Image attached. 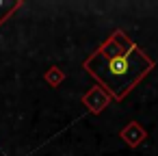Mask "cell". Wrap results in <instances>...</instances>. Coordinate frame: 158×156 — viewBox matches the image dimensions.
<instances>
[{
	"mask_svg": "<svg viewBox=\"0 0 158 156\" xmlns=\"http://www.w3.org/2000/svg\"><path fill=\"white\" fill-rule=\"evenodd\" d=\"M98 61H102V65L98 70H93L95 76L104 85H108V89H113L117 98H121L126 91H130L134 87V82L143 74H147L152 67L149 59L136 46H130L128 52H123V54H108L102 48L98 54Z\"/></svg>",
	"mask_w": 158,
	"mask_h": 156,
	"instance_id": "1",
	"label": "cell"
}]
</instances>
